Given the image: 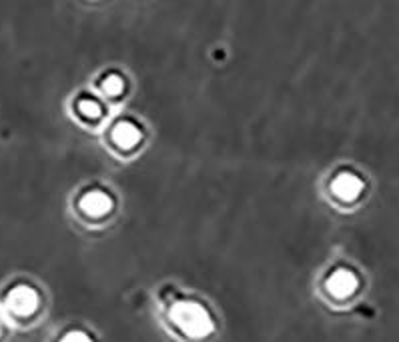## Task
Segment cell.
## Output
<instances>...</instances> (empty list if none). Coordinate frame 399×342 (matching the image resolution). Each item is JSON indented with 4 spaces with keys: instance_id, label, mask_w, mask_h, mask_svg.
<instances>
[{
    "instance_id": "1",
    "label": "cell",
    "mask_w": 399,
    "mask_h": 342,
    "mask_svg": "<svg viewBox=\"0 0 399 342\" xmlns=\"http://www.w3.org/2000/svg\"><path fill=\"white\" fill-rule=\"evenodd\" d=\"M171 320L191 339H205L213 330L215 323L203 305L195 300H179L171 307Z\"/></svg>"
},
{
    "instance_id": "2",
    "label": "cell",
    "mask_w": 399,
    "mask_h": 342,
    "mask_svg": "<svg viewBox=\"0 0 399 342\" xmlns=\"http://www.w3.org/2000/svg\"><path fill=\"white\" fill-rule=\"evenodd\" d=\"M6 307L17 316H28L38 308V294L31 287H17L8 292Z\"/></svg>"
},
{
    "instance_id": "3",
    "label": "cell",
    "mask_w": 399,
    "mask_h": 342,
    "mask_svg": "<svg viewBox=\"0 0 399 342\" xmlns=\"http://www.w3.org/2000/svg\"><path fill=\"white\" fill-rule=\"evenodd\" d=\"M357 276L351 273L349 268H337L335 273H331L327 278V291L335 296V298H348L353 292L357 291Z\"/></svg>"
},
{
    "instance_id": "4",
    "label": "cell",
    "mask_w": 399,
    "mask_h": 342,
    "mask_svg": "<svg viewBox=\"0 0 399 342\" xmlns=\"http://www.w3.org/2000/svg\"><path fill=\"white\" fill-rule=\"evenodd\" d=\"M331 190L341 200H355L364 192V180L359 176L351 174V172H341L331 182Z\"/></svg>"
},
{
    "instance_id": "5",
    "label": "cell",
    "mask_w": 399,
    "mask_h": 342,
    "mask_svg": "<svg viewBox=\"0 0 399 342\" xmlns=\"http://www.w3.org/2000/svg\"><path fill=\"white\" fill-rule=\"evenodd\" d=\"M81 206L90 216H104L106 212H111L113 200L103 190H90V192L85 194V198L81 200Z\"/></svg>"
},
{
    "instance_id": "6",
    "label": "cell",
    "mask_w": 399,
    "mask_h": 342,
    "mask_svg": "<svg viewBox=\"0 0 399 342\" xmlns=\"http://www.w3.org/2000/svg\"><path fill=\"white\" fill-rule=\"evenodd\" d=\"M113 138L122 148H133L139 144L140 130L133 122H119L113 130Z\"/></svg>"
},
{
    "instance_id": "7",
    "label": "cell",
    "mask_w": 399,
    "mask_h": 342,
    "mask_svg": "<svg viewBox=\"0 0 399 342\" xmlns=\"http://www.w3.org/2000/svg\"><path fill=\"white\" fill-rule=\"evenodd\" d=\"M122 88H124V83H122L121 76H117V74H111L103 80V90L108 96H119Z\"/></svg>"
},
{
    "instance_id": "8",
    "label": "cell",
    "mask_w": 399,
    "mask_h": 342,
    "mask_svg": "<svg viewBox=\"0 0 399 342\" xmlns=\"http://www.w3.org/2000/svg\"><path fill=\"white\" fill-rule=\"evenodd\" d=\"M79 110H81V114L83 117H87V119H99L101 117V104L95 103V101H83V103L79 104Z\"/></svg>"
},
{
    "instance_id": "9",
    "label": "cell",
    "mask_w": 399,
    "mask_h": 342,
    "mask_svg": "<svg viewBox=\"0 0 399 342\" xmlns=\"http://www.w3.org/2000/svg\"><path fill=\"white\" fill-rule=\"evenodd\" d=\"M60 342H92V339L88 336L87 332H83V330H72L69 334H65Z\"/></svg>"
}]
</instances>
